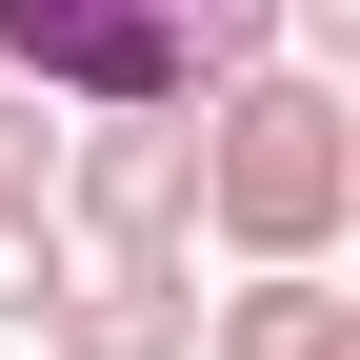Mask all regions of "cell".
<instances>
[{
	"instance_id": "277c9868",
	"label": "cell",
	"mask_w": 360,
	"mask_h": 360,
	"mask_svg": "<svg viewBox=\"0 0 360 360\" xmlns=\"http://www.w3.org/2000/svg\"><path fill=\"white\" fill-rule=\"evenodd\" d=\"M40 360H200V260H80Z\"/></svg>"
},
{
	"instance_id": "5b68a950",
	"label": "cell",
	"mask_w": 360,
	"mask_h": 360,
	"mask_svg": "<svg viewBox=\"0 0 360 360\" xmlns=\"http://www.w3.org/2000/svg\"><path fill=\"white\" fill-rule=\"evenodd\" d=\"M200 360H360V300L321 281V260H281V281L200 300Z\"/></svg>"
},
{
	"instance_id": "52a82bcc",
	"label": "cell",
	"mask_w": 360,
	"mask_h": 360,
	"mask_svg": "<svg viewBox=\"0 0 360 360\" xmlns=\"http://www.w3.org/2000/svg\"><path fill=\"white\" fill-rule=\"evenodd\" d=\"M0 220H60V120L0 101Z\"/></svg>"
},
{
	"instance_id": "3957f363",
	"label": "cell",
	"mask_w": 360,
	"mask_h": 360,
	"mask_svg": "<svg viewBox=\"0 0 360 360\" xmlns=\"http://www.w3.org/2000/svg\"><path fill=\"white\" fill-rule=\"evenodd\" d=\"M60 240L80 260H200V120H60Z\"/></svg>"
},
{
	"instance_id": "7a4b0ae2",
	"label": "cell",
	"mask_w": 360,
	"mask_h": 360,
	"mask_svg": "<svg viewBox=\"0 0 360 360\" xmlns=\"http://www.w3.org/2000/svg\"><path fill=\"white\" fill-rule=\"evenodd\" d=\"M340 220H360V101L300 60L220 80L200 101V240L240 281H281V260H340Z\"/></svg>"
},
{
	"instance_id": "8992f818",
	"label": "cell",
	"mask_w": 360,
	"mask_h": 360,
	"mask_svg": "<svg viewBox=\"0 0 360 360\" xmlns=\"http://www.w3.org/2000/svg\"><path fill=\"white\" fill-rule=\"evenodd\" d=\"M60 281H80V240H60V220H0V340H40V321H60Z\"/></svg>"
},
{
	"instance_id": "6da1fadb",
	"label": "cell",
	"mask_w": 360,
	"mask_h": 360,
	"mask_svg": "<svg viewBox=\"0 0 360 360\" xmlns=\"http://www.w3.org/2000/svg\"><path fill=\"white\" fill-rule=\"evenodd\" d=\"M281 60V0H0V101L40 120H200Z\"/></svg>"
}]
</instances>
